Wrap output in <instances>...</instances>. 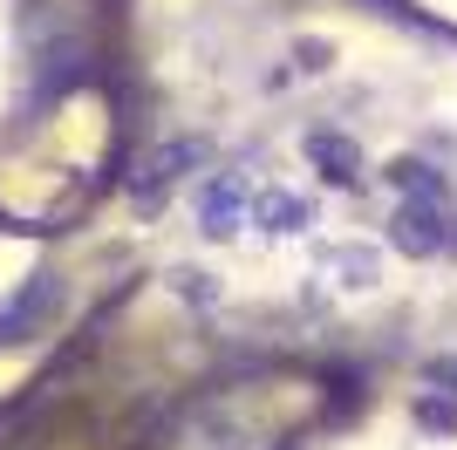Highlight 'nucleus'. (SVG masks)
<instances>
[{
    "mask_svg": "<svg viewBox=\"0 0 457 450\" xmlns=\"http://www.w3.org/2000/svg\"><path fill=\"white\" fill-rule=\"evenodd\" d=\"M301 69H328V48H321V41H301Z\"/></svg>",
    "mask_w": 457,
    "mask_h": 450,
    "instance_id": "nucleus-9",
    "label": "nucleus"
},
{
    "mask_svg": "<svg viewBox=\"0 0 457 450\" xmlns=\"http://www.w3.org/2000/svg\"><path fill=\"white\" fill-rule=\"evenodd\" d=\"M191 164H205V144H198V137H178V144L151 150V157H144V171H137V205H157V198H164V191H171Z\"/></svg>",
    "mask_w": 457,
    "mask_h": 450,
    "instance_id": "nucleus-2",
    "label": "nucleus"
},
{
    "mask_svg": "<svg viewBox=\"0 0 457 450\" xmlns=\"http://www.w3.org/2000/svg\"><path fill=\"white\" fill-rule=\"evenodd\" d=\"M253 219L267 225V232H301V225H314V205L287 198V191H253Z\"/></svg>",
    "mask_w": 457,
    "mask_h": 450,
    "instance_id": "nucleus-5",
    "label": "nucleus"
},
{
    "mask_svg": "<svg viewBox=\"0 0 457 450\" xmlns=\"http://www.w3.org/2000/svg\"><path fill=\"white\" fill-rule=\"evenodd\" d=\"M55 273H28V280H21V294L7 300V307H0V348H7V341H28L41 328V321H48V307H55Z\"/></svg>",
    "mask_w": 457,
    "mask_h": 450,
    "instance_id": "nucleus-3",
    "label": "nucleus"
},
{
    "mask_svg": "<svg viewBox=\"0 0 457 450\" xmlns=\"http://www.w3.org/2000/svg\"><path fill=\"white\" fill-rule=\"evenodd\" d=\"M417 423H430V430H457V410L437 403V396H417Z\"/></svg>",
    "mask_w": 457,
    "mask_h": 450,
    "instance_id": "nucleus-8",
    "label": "nucleus"
},
{
    "mask_svg": "<svg viewBox=\"0 0 457 450\" xmlns=\"http://www.w3.org/2000/svg\"><path fill=\"white\" fill-rule=\"evenodd\" d=\"M307 157H321L335 185H355V178H362V150L348 144V137H335V130H314V137H307Z\"/></svg>",
    "mask_w": 457,
    "mask_h": 450,
    "instance_id": "nucleus-6",
    "label": "nucleus"
},
{
    "mask_svg": "<svg viewBox=\"0 0 457 450\" xmlns=\"http://www.w3.org/2000/svg\"><path fill=\"white\" fill-rule=\"evenodd\" d=\"M423 382L444 389V396H457V355H430V362H423Z\"/></svg>",
    "mask_w": 457,
    "mask_h": 450,
    "instance_id": "nucleus-7",
    "label": "nucleus"
},
{
    "mask_svg": "<svg viewBox=\"0 0 457 450\" xmlns=\"http://www.w3.org/2000/svg\"><path fill=\"white\" fill-rule=\"evenodd\" d=\"M239 205L253 212V178H246V171H232V178H212V185H205L198 212H205V232H212V239H226V232H232Z\"/></svg>",
    "mask_w": 457,
    "mask_h": 450,
    "instance_id": "nucleus-4",
    "label": "nucleus"
},
{
    "mask_svg": "<svg viewBox=\"0 0 457 450\" xmlns=\"http://www.w3.org/2000/svg\"><path fill=\"white\" fill-rule=\"evenodd\" d=\"M389 246L396 253H410V260H437L444 246H457V225L451 212H444V198H403L396 219H389Z\"/></svg>",
    "mask_w": 457,
    "mask_h": 450,
    "instance_id": "nucleus-1",
    "label": "nucleus"
}]
</instances>
